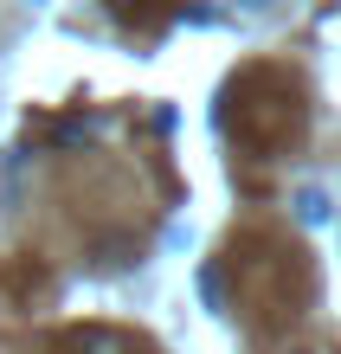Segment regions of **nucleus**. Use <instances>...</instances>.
Returning a JSON list of instances; mask_svg holds the SVG:
<instances>
[{"instance_id": "39448f33", "label": "nucleus", "mask_w": 341, "mask_h": 354, "mask_svg": "<svg viewBox=\"0 0 341 354\" xmlns=\"http://www.w3.org/2000/svg\"><path fill=\"white\" fill-rule=\"evenodd\" d=\"M232 7H245V13H277L284 0H232Z\"/></svg>"}, {"instance_id": "7ed1b4c3", "label": "nucleus", "mask_w": 341, "mask_h": 354, "mask_svg": "<svg viewBox=\"0 0 341 354\" xmlns=\"http://www.w3.org/2000/svg\"><path fill=\"white\" fill-rule=\"evenodd\" d=\"M84 136H91V116H65V122H52V142H58V149H77Z\"/></svg>"}, {"instance_id": "20e7f679", "label": "nucleus", "mask_w": 341, "mask_h": 354, "mask_svg": "<svg viewBox=\"0 0 341 354\" xmlns=\"http://www.w3.org/2000/svg\"><path fill=\"white\" fill-rule=\"evenodd\" d=\"M200 290H206V303H212V309H219V297H225V283H219V270H212V264L200 270Z\"/></svg>"}, {"instance_id": "f03ea898", "label": "nucleus", "mask_w": 341, "mask_h": 354, "mask_svg": "<svg viewBox=\"0 0 341 354\" xmlns=\"http://www.w3.org/2000/svg\"><path fill=\"white\" fill-rule=\"evenodd\" d=\"M296 219L303 225H329V194L322 187H296Z\"/></svg>"}, {"instance_id": "f257e3e1", "label": "nucleus", "mask_w": 341, "mask_h": 354, "mask_svg": "<svg viewBox=\"0 0 341 354\" xmlns=\"http://www.w3.org/2000/svg\"><path fill=\"white\" fill-rule=\"evenodd\" d=\"M65 354H129V342L110 328H77V335H65Z\"/></svg>"}]
</instances>
